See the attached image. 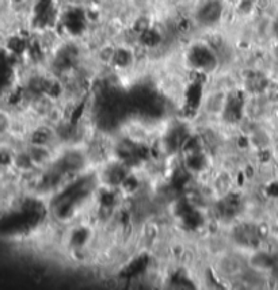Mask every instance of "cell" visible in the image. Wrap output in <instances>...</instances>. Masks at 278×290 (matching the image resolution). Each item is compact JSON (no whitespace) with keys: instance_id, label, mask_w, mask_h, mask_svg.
<instances>
[]
</instances>
